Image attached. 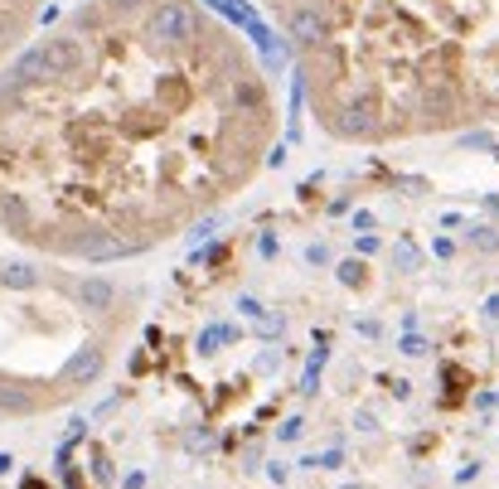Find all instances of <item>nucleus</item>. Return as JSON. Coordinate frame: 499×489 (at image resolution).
Returning <instances> with one entry per match:
<instances>
[{
  "label": "nucleus",
  "mask_w": 499,
  "mask_h": 489,
  "mask_svg": "<svg viewBox=\"0 0 499 489\" xmlns=\"http://www.w3.org/2000/svg\"><path fill=\"white\" fill-rule=\"evenodd\" d=\"M199 15H194V5H185V0H160L156 10H151V20H146V34L156 44H170V49H185V44H194L199 39Z\"/></svg>",
  "instance_id": "obj_1"
},
{
  "label": "nucleus",
  "mask_w": 499,
  "mask_h": 489,
  "mask_svg": "<svg viewBox=\"0 0 499 489\" xmlns=\"http://www.w3.org/2000/svg\"><path fill=\"white\" fill-rule=\"evenodd\" d=\"M330 126H335V136H344V141L374 136V131H378V107H374V98H368V92H364V98H349Z\"/></svg>",
  "instance_id": "obj_2"
},
{
  "label": "nucleus",
  "mask_w": 499,
  "mask_h": 489,
  "mask_svg": "<svg viewBox=\"0 0 499 489\" xmlns=\"http://www.w3.org/2000/svg\"><path fill=\"white\" fill-rule=\"evenodd\" d=\"M287 34H291L296 44H305V49H315V44L330 34L325 10H320V5H296L291 15H287Z\"/></svg>",
  "instance_id": "obj_3"
},
{
  "label": "nucleus",
  "mask_w": 499,
  "mask_h": 489,
  "mask_svg": "<svg viewBox=\"0 0 499 489\" xmlns=\"http://www.w3.org/2000/svg\"><path fill=\"white\" fill-rule=\"evenodd\" d=\"M233 102L243 107V112L262 116V112H267V88H262V78H253V73H237V78H233Z\"/></svg>",
  "instance_id": "obj_4"
},
{
  "label": "nucleus",
  "mask_w": 499,
  "mask_h": 489,
  "mask_svg": "<svg viewBox=\"0 0 499 489\" xmlns=\"http://www.w3.org/2000/svg\"><path fill=\"white\" fill-rule=\"evenodd\" d=\"M78 301L88 310H112L116 305V286L107 277H88V281H78Z\"/></svg>",
  "instance_id": "obj_5"
},
{
  "label": "nucleus",
  "mask_w": 499,
  "mask_h": 489,
  "mask_svg": "<svg viewBox=\"0 0 499 489\" xmlns=\"http://www.w3.org/2000/svg\"><path fill=\"white\" fill-rule=\"evenodd\" d=\"M340 281L344 286H359L364 281V267H359V262H344V267H340Z\"/></svg>",
  "instance_id": "obj_6"
},
{
  "label": "nucleus",
  "mask_w": 499,
  "mask_h": 489,
  "mask_svg": "<svg viewBox=\"0 0 499 489\" xmlns=\"http://www.w3.org/2000/svg\"><path fill=\"white\" fill-rule=\"evenodd\" d=\"M305 262H315V267H325V262H330V253H325V247H305Z\"/></svg>",
  "instance_id": "obj_7"
},
{
  "label": "nucleus",
  "mask_w": 499,
  "mask_h": 489,
  "mask_svg": "<svg viewBox=\"0 0 499 489\" xmlns=\"http://www.w3.org/2000/svg\"><path fill=\"white\" fill-rule=\"evenodd\" d=\"M136 5V0H112V10H132Z\"/></svg>",
  "instance_id": "obj_8"
},
{
  "label": "nucleus",
  "mask_w": 499,
  "mask_h": 489,
  "mask_svg": "<svg viewBox=\"0 0 499 489\" xmlns=\"http://www.w3.org/2000/svg\"><path fill=\"white\" fill-rule=\"evenodd\" d=\"M0 470H10V460H5V456H0Z\"/></svg>",
  "instance_id": "obj_9"
}]
</instances>
